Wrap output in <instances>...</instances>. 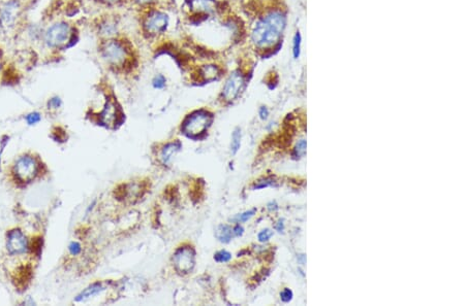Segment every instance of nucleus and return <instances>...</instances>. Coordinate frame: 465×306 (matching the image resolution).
Listing matches in <instances>:
<instances>
[{
  "instance_id": "nucleus-1",
  "label": "nucleus",
  "mask_w": 465,
  "mask_h": 306,
  "mask_svg": "<svg viewBox=\"0 0 465 306\" xmlns=\"http://www.w3.org/2000/svg\"><path fill=\"white\" fill-rule=\"evenodd\" d=\"M286 23L285 16L282 12H272L260 19L251 32V41L260 49L276 45L282 37Z\"/></svg>"
},
{
  "instance_id": "nucleus-2",
  "label": "nucleus",
  "mask_w": 465,
  "mask_h": 306,
  "mask_svg": "<svg viewBox=\"0 0 465 306\" xmlns=\"http://www.w3.org/2000/svg\"><path fill=\"white\" fill-rule=\"evenodd\" d=\"M213 121L211 112L204 109H200L186 117L183 121L181 130L182 132L190 138H198L204 134L205 131L210 127Z\"/></svg>"
},
{
  "instance_id": "nucleus-3",
  "label": "nucleus",
  "mask_w": 465,
  "mask_h": 306,
  "mask_svg": "<svg viewBox=\"0 0 465 306\" xmlns=\"http://www.w3.org/2000/svg\"><path fill=\"white\" fill-rule=\"evenodd\" d=\"M101 56L113 66L124 65L127 58V50L124 45L117 40H109L101 48Z\"/></svg>"
},
{
  "instance_id": "nucleus-4",
  "label": "nucleus",
  "mask_w": 465,
  "mask_h": 306,
  "mask_svg": "<svg viewBox=\"0 0 465 306\" xmlns=\"http://www.w3.org/2000/svg\"><path fill=\"white\" fill-rule=\"evenodd\" d=\"M71 27L67 23L59 22L47 30L45 34V41L49 48H58L63 46L71 39Z\"/></svg>"
},
{
  "instance_id": "nucleus-5",
  "label": "nucleus",
  "mask_w": 465,
  "mask_h": 306,
  "mask_svg": "<svg viewBox=\"0 0 465 306\" xmlns=\"http://www.w3.org/2000/svg\"><path fill=\"white\" fill-rule=\"evenodd\" d=\"M175 268L180 273H189L196 265V252L191 247H182L173 256Z\"/></svg>"
},
{
  "instance_id": "nucleus-6",
  "label": "nucleus",
  "mask_w": 465,
  "mask_h": 306,
  "mask_svg": "<svg viewBox=\"0 0 465 306\" xmlns=\"http://www.w3.org/2000/svg\"><path fill=\"white\" fill-rule=\"evenodd\" d=\"M245 85H246V82H245V77L244 75L239 72H234L229 77L223 86L222 89V97L225 101H234L238 96L241 94V92L244 90Z\"/></svg>"
},
{
  "instance_id": "nucleus-7",
  "label": "nucleus",
  "mask_w": 465,
  "mask_h": 306,
  "mask_svg": "<svg viewBox=\"0 0 465 306\" xmlns=\"http://www.w3.org/2000/svg\"><path fill=\"white\" fill-rule=\"evenodd\" d=\"M38 163L30 156H22L14 165V173L22 181H29L38 173Z\"/></svg>"
},
{
  "instance_id": "nucleus-8",
  "label": "nucleus",
  "mask_w": 465,
  "mask_h": 306,
  "mask_svg": "<svg viewBox=\"0 0 465 306\" xmlns=\"http://www.w3.org/2000/svg\"><path fill=\"white\" fill-rule=\"evenodd\" d=\"M169 25V17L165 13L154 11L149 14L144 22V27L148 33L156 34L165 30Z\"/></svg>"
},
{
  "instance_id": "nucleus-9",
  "label": "nucleus",
  "mask_w": 465,
  "mask_h": 306,
  "mask_svg": "<svg viewBox=\"0 0 465 306\" xmlns=\"http://www.w3.org/2000/svg\"><path fill=\"white\" fill-rule=\"evenodd\" d=\"M20 2L18 0H10L0 8V23L4 27H11L20 14Z\"/></svg>"
},
{
  "instance_id": "nucleus-10",
  "label": "nucleus",
  "mask_w": 465,
  "mask_h": 306,
  "mask_svg": "<svg viewBox=\"0 0 465 306\" xmlns=\"http://www.w3.org/2000/svg\"><path fill=\"white\" fill-rule=\"evenodd\" d=\"M6 248L11 255H20L27 251V240L19 229L10 231L7 235Z\"/></svg>"
},
{
  "instance_id": "nucleus-11",
  "label": "nucleus",
  "mask_w": 465,
  "mask_h": 306,
  "mask_svg": "<svg viewBox=\"0 0 465 306\" xmlns=\"http://www.w3.org/2000/svg\"><path fill=\"white\" fill-rule=\"evenodd\" d=\"M118 117V108L116 107V103L109 100L100 115V121L104 126H111L116 123Z\"/></svg>"
},
{
  "instance_id": "nucleus-12",
  "label": "nucleus",
  "mask_w": 465,
  "mask_h": 306,
  "mask_svg": "<svg viewBox=\"0 0 465 306\" xmlns=\"http://www.w3.org/2000/svg\"><path fill=\"white\" fill-rule=\"evenodd\" d=\"M188 5L192 11L199 14H210L216 10L215 0H188Z\"/></svg>"
},
{
  "instance_id": "nucleus-13",
  "label": "nucleus",
  "mask_w": 465,
  "mask_h": 306,
  "mask_svg": "<svg viewBox=\"0 0 465 306\" xmlns=\"http://www.w3.org/2000/svg\"><path fill=\"white\" fill-rule=\"evenodd\" d=\"M181 147H182V144L180 142H174V143L165 144L162 148L161 154H160V159L163 165H168L174 158V156L181 150Z\"/></svg>"
},
{
  "instance_id": "nucleus-14",
  "label": "nucleus",
  "mask_w": 465,
  "mask_h": 306,
  "mask_svg": "<svg viewBox=\"0 0 465 306\" xmlns=\"http://www.w3.org/2000/svg\"><path fill=\"white\" fill-rule=\"evenodd\" d=\"M221 75L218 66L213 64L204 65L200 68V76L204 82H213Z\"/></svg>"
},
{
  "instance_id": "nucleus-15",
  "label": "nucleus",
  "mask_w": 465,
  "mask_h": 306,
  "mask_svg": "<svg viewBox=\"0 0 465 306\" xmlns=\"http://www.w3.org/2000/svg\"><path fill=\"white\" fill-rule=\"evenodd\" d=\"M104 290V288L102 286L101 283H95V284H92L91 286H89L88 288H86L84 291H82L80 294H79L77 297H76V302H82V301H85L87 299H89L90 297H93L95 295H98L100 294L101 291Z\"/></svg>"
},
{
  "instance_id": "nucleus-16",
  "label": "nucleus",
  "mask_w": 465,
  "mask_h": 306,
  "mask_svg": "<svg viewBox=\"0 0 465 306\" xmlns=\"http://www.w3.org/2000/svg\"><path fill=\"white\" fill-rule=\"evenodd\" d=\"M233 235H234L233 229L227 225H219L215 231L216 238L219 241L224 242V243L230 242L231 239L233 238Z\"/></svg>"
},
{
  "instance_id": "nucleus-17",
  "label": "nucleus",
  "mask_w": 465,
  "mask_h": 306,
  "mask_svg": "<svg viewBox=\"0 0 465 306\" xmlns=\"http://www.w3.org/2000/svg\"><path fill=\"white\" fill-rule=\"evenodd\" d=\"M241 129L240 128H236L233 132L232 135V143H231V152L233 155H236L237 152L239 151V148L241 146Z\"/></svg>"
},
{
  "instance_id": "nucleus-18",
  "label": "nucleus",
  "mask_w": 465,
  "mask_h": 306,
  "mask_svg": "<svg viewBox=\"0 0 465 306\" xmlns=\"http://www.w3.org/2000/svg\"><path fill=\"white\" fill-rule=\"evenodd\" d=\"M301 42H302V37H301V33L299 31H297L294 39H293V55L295 59H298L300 57L301 54Z\"/></svg>"
},
{
  "instance_id": "nucleus-19",
  "label": "nucleus",
  "mask_w": 465,
  "mask_h": 306,
  "mask_svg": "<svg viewBox=\"0 0 465 306\" xmlns=\"http://www.w3.org/2000/svg\"><path fill=\"white\" fill-rule=\"evenodd\" d=\"M306 141L305 139H301V141L297 144V145L294 148L293 152V158L294 159H300L305 155L306 153Z\"/></svg>"
},
{
  "instance_id": "nucleus-20",
  "label": "nucleus",
  "mask_w": 465,
  "mask_h": 306,
  "mask_svg": "<svg viewBox=\"0 0 465 306\" xmlns=\"http://www.w3.org/2000/svg\"><path fill=\"white\" fill-rule=\"evenodd\" d=\"M254 215H256V209H251V211H247L243 214L237 215L235 217H233V222L235 223H244L248 221L249 218H251Z\"/></svg>"
},
{
  "instance_id": "nucleus-21",
  "label": "nucleus",
  "mask_w": 465,
  "mask_h": 306,
  "mask_svg": "<svg viewBox=\"0 0 465 306\" xmlns=\"http://www.w3.org/2000/svg\"><path fill=\"white\" fill-rule=\"evenodd\" d=\"M231 259H232L231 253L224 250L217 252L214 255V260L218 262V263H226V262H229Z\"/></svg>"
},
{
  "instance_id": "nucleus-22",
  "label": "nucleus",
  "mask_w": 465,
  "mask_h": 306,
  "mask_svg": "<svg viewBox=\"0 0 465 306\" xmlns=\"http://www.w3.org/2000/svg\"><path fill=\"white\" fill-rule=\"evenodd\" d=\"M270 186H275V180L273 179H265L262 180H258L256 183H254L253 189H264Z\"/></svg>"
},
{
  "instance_id": "nucleus-23",
  "label": "nucleus",
  "mask_w": 465,
  "mask_h": 306,
  "mask_svg": "<svg viewBox=\"0 0 465 306\" xmlns=\"http://www.w3.org/2000/svg\"><path fill=\"white\" fill-rule=\"evenodd\" d=\"M166 80L162 74H157L152 80V86L155 89H163L165 87Z\"/></svg>"
},
{
  "instance_id": "nucleus-24",
  "label": "nucleus",
  "mask_w": 465,
  "mask_h": 306,
  "mask_svg": "<svg viewBox=\"0 0 465 306\" xmlns=\"http://www.w3.org/2000/svg\"><path fill=\"white\" fill-rule=\"evenodd\" d=\"M272 236H273V231H271L270 229H265L259 233L258 239L260 242H266L272 237Z\"/></svg>"
},
{
  "instance_id": "nucleus-25",
  "label": "nucleus",
  "mask_w": 465,
  "mask_h": 306,
  "mask_svg": "<svg viewBox=\"0 0 465 306\" xmlns=\"http://www.w3.org/2000/svg\"><path fill=\"white\" fill-rule=\"evenodd\" d=\"M293 297H294L293 291L289 290V288H285L284 290L280 293V299H282V301L284 303H288L289 301H292Z\"/></svg>"
},
{
  "instance_id": "nucleus-26",
  "label": "nucleus",
  "mask_w": 465,
  "mask_h": 306,
  "mask_svg": "<svg viewBox=\"0 0 465 306\" xmlns=\"http://www.w3.org/2000/svg\"><path fill=\"white\" fill-rule=\"evenodd\" d=\"M26 121H27V123L29 125H34V124L39 123V122L40 121V115L39 112L29 113V115L26 117Z\"/></svg>"
},
{
  "instance_id": "nucleus-27",
  "label": "nucleus",
  "mask_w": 465,
  "mask_h": 306,
  "mask_svg": "<svg viewBox=\"0 0 465 306\" xmlns=\"http://www.w3.org/2000/svg\"><path fill=\"white\" fill-rule=\"evenodd\" d=\"M68 250H69V252H71L72 255L77 256V255H79V253L81 252L82 248H81V246H80V243H78V242H72L71 244H69Z\"/></svg>"
},
{
  "instance_id": "nucleus-28",
  "label": "nucleus",
  "mask_w": 465,
  "mask_h": 306,
  "mask_svg": "<svg viewBox=\"0 0 465 306\" xmlns=\"http://www.w3.org/2000/svg\"><path fill=\"white\" fill-rule=\"evenodd\" d=\"M48 106H49V108H58L61 106V99H60L59 97L52 98V99L49 101Z\"/></svg>"
},
{
  "instance_id": "nucleus-29",
  "label": "nucleus",
  "mask_w": 465,
  "mask_h": 306,
  "mask_svg": "<svg viewBox=\"0 0 465 306\" xmlns=\"http://www.w3.org/2000/svg\"><path fill=\"white\" fill-rule=\"evenodd\" d=\"M259 115H260V118L262 120H266L269 116V110L266 107H261L260 108V110H259Z\"/></svg>"
},
{
  "instance_id": "nucleus-30",
  "label": "nucleus",
  "mask_w": 465,
  "mask_h": 306,
  "mask_svg": "<svg viewBox=\"0 0 465 306\" xmlns=\"http://www.w3.org/2000/svg\"><path fill=\"white\" fill-rule=\"evenodd\" d=\"M244 232V229H243V227L240 226V225H237L235 228L233 229V233L235 236H241Z\"/></svg>"
},
{
  "instance_id": "nucleus-31",
  "label": "nucleus",
  "mask_w": 465,
  "mask_h": 306,
  "mask_svg": "<svg viewBox=\"0 0 465 306\" xmlns=\"http://www.w3.org/2000/svg\"><path fill=\"white\" fill-rule=\"evenodd\" d=\"M275 228L278 232H283L284 230V223H283V220H280L276 226H275Z\"/></svg>"
},
{
  "instance_id": "nucleus-32",
  "label": "nucleus",
  "mask_w": 465,
  "mask_h": 306,
  "mask_svg": "<svg viewBox=\"0 0 465 306\" xmlns=\"http://www.w3.org/2000/svg\"><path fill=\"white\" fill-rule=\"evenodd\" d=\"M137 1L139 3H141V4H147V3H150V2L154 1V0H137Z\"/></svg>"
},
{
  "instance_id": "nucleus-33",
  "label": "nucleus",
  "mask_w": 465,
  "mask_h": 306,
  "mask_svg": "<svg viewBox=\"0 0 465 306\" xmlns=\"http://www.w3.org/2000/svg\"><path fill=\"white\" fill-rule=\"evenodd\" d=\"M0 59H1V53H0ZM0 68H1V64H0Z\"/></svg>"
}]
</instances>
